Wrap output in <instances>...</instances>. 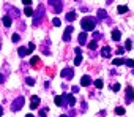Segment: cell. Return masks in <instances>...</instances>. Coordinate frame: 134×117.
Returning a JSON list of instances; mask_svg holds the SVG:
<instances>
[{
  "label": "cell",
  "mask_w": 134,
  "mask_h": 117,
  "mask_svg": "<svg viewBox=\"0 0 134 117\" xmlns=\"http://www.w3.org/2000/svg\"><path fill=\"white\" fill-rule=\"evenodd\" d=\"M0 82H5V78H3V74H0Z\"/></svg>",
  "instance_id": "cell-38"
},
{
  "label": "cell",
  "mask_w": 134,
  "mask_h": 117,
  "mask_svg": "<svg viewBox=\"0 0 134 117\" xmlns=\"http://www.w3.org/2000/svg\"><path fill=\"white\" fill-rule=\"evenodd\" d=\"M114 65L115 67H120V65H123V63H125V60H123V58H114Z\"/></svg>",
  "instance_id": "cell-18"
},
{
  "label": "cell",
  "mask_w": 134,
  "mask_h": 117,
  "mask_svg": "<svg viewBox=\"0 0 134 117\" xmlns=\"http://www.w3.org/2000/svg\"><path fill=\"white\" fill-rule=\"evenodd\" d=\"M79 43H80V44H85V43H87V33H85V32L79 35Z\"/></svg>",
  "instance_id": "cell-14"
},
{
  "label": "cell",
  "mask_w": 134,
  "mask_h": 117,
  "mask_svg": "<svg viewBox=\"0 0 134 117\" xmlns=\"http://www.w3.org/2000/svg\"><path fill=\"white\" fill-rule=\"evenodd\" d=\"M125 65L129 67V68H132L134 67V60H131V58H129V60H125Z\"/></svg>",
  "instance_id": "cell-26"
},
{
  "label": "cell",
  "mask_w": 134,
  "mask_h": 117,
  "mask_svg": "<svg viewBox=\"0 0 134 117\" xmlns=\"http://www.w3.org/2000/svg\"><path fill=\"white\" fill-rule=\"evenodd\" d=\"M98 16H100L101 19H103V17H106V16H107V13H106L104 10H98Z\"/></svg>",
  "instance_id": "cell-24"
},
{
  "label": "cell",
  "mask_w": 134,
  "mask_h": 117,
  "mask_svg": "<svg viewBox=\"0 0 134 117\" xmlns=\"http://www.w3.org/2000/svg\"><path fill=\"white\" fill-rule=\"evenodd\" d=\"M71 90H73L74 93H77V92H79V87H77V85H73V87H71Z\"/></svg>",
  "instance_id": "cell-35"
},
{
  "label": "cell",
  "mask_w": 134,
  "mask_h": 117,
  "mask_svg": "<svg viewBox=\"0 0 134 117\" xmlns=\"http://www.w3.org/2000/svg\"><path fill=\"white\" fill-rule=\"evenodd\" d=\"M63 40H65V41H69V40H71V37H69V35H63Z\"/></svg>",
  "instance_id": "cell-36"
},
{
  "label": "cell",
  "mask_w": 134,
  "mask_h": 117,
  "mask_svg": "<svg viewBox=\"0 0 134 117\" xmlns=\"http://www.w3.org/2000/svg\"><path fill=\"white\" fill-rule=\"evenodd\" d=\"M112 90H114V92H117V90H120V84H118V82H115V84L112 85Z\"/></svg>",
  "instance_id": "cell-31"
},
{
  "label": "cell",
  "mask_w": 134,
  "mask_h": 117,
  "mask_svg": "<svg viewBox=\"0 0 134 117\" xmlns=\"http://www.w3.org/2000/svg\"><path fill=\"white\" fill-rule=\"evenodd\" d=\"M2 114H3V109H2V106H0V117H2Z\"/></svg>",
  "instance_id": "cell-39"
},
{
  "label": "cell",
  "mask_w": 134,
  "mask_h": 117,
  "mask_svg": "<svg viewBox=\"0 0 134 117\" xmlns=\"http://www.w3.org/2000/svg\"><path fill=\"white\" fill-rule=\"evenodd\" d=\"M24 13H25V16H32V14H33V10H32L30 7H25V10H24Z\"/></svg>",
  "instance_id": "cell-22"
},
{
  "label": "cell",
  "mask_w": 134,
  "mask_h": 117,
  "mask_svg": "<svg viewBox=\"0 0 134 117\" xmlns=\"http://www.w3.org/2000/svg\"><path fill=\"white\" fill-rule=\"evenodd\" d=\"M60 117H68V115H66V114H62V115H60Z\"/></svg>",
  "instance_id": "cell-41"
},
{
  "label": "cell",
  "mask_w": 134,
  "mask_h": 117,
  "mask_svg": "<svg viewBox=\"0 0 134 117\" xmlns=\"http://www.w3.org/2000/svg\"><path fill=\"white\" fill-rule=\"evenodd\" d=\"M30 63H32V67H35V68H38V65H39V57H32V60H30Z\"/></svg>",
  "instance_id": "cell-11"
},
{
  "label": "cell",
  "mask_w": 134,
  "mask_h": 117,
  "mask_svg": "<svg viewBox=\"0 0 134 117\" xmlns=\"http://www.w3.org/2000/svg\"><path fill=\"white\" fill-rule=\"evenodd\" d=\"M95 85L98 87V89H101V87H103V79H96L95 81Z\"/></svg>",
  "instance_id": "cell-27"
},
{
  "label": "cell",
  "mask_w": 134,
  "mask_h": 117,
  "mask_svg": "<svg viewBox=\"0 0 134 117\" xmlns=\"http://www.w3.org/2000/svg\"><path fill=\"white\" fill-rule=\"evenodd\" d=\"M126 11H128V7H126V5H120V7H118V13H120V14L126 13Z\"/></svg>",
  "instance_id": "cell-20"
},
{
  "label": "cell",
  "mask_w": 134,
  "mask_h": 117,
  "mask_svg": "<svg viewBox=\"0 0 134 117\" xmlns=\"http://www.w3.org/2000/svg\"><path fill=\"white\" fill-rule=\"evenodd\" d=\"M120 37H121L120 30H117V28H115V30H112V38L115 40V41H118V40H120Z\"/></svg>",
  "instance_id": "cell-12"
},
{
  "label": "cell",
  "mask_w": 134,
  "mask_h": 117,
  "mask_svg": "<svg viewBox=\"0 0 134 117\" xmlns=\"http://www.w3.org/2000/svg\"><path fill=\"white\" fill-rule=\"evenodd\" d=\"M19 38H21V37H19L17 33H13V37H11V40H13L14 43H16V41H19Z\"/></svg>",
  "instance_id": "cell-29"
},
{
  "label": "cell",
  "mask_w": 134,
  "mask_h": 117,
  "mask_svg": "<svg viewBox=\"0 0 134 117\" xmlns=\"http://www.w3.org/2000/svg\"><path fill=\"white\" fill-rule=\"evenodd\" d=\"M101 52H103L104 57H109L110 55V48H109V46H104V48L101 49Z\"/></svg>",
  "instance_id": "cell-17"
},
{
  "label": "cell",
  "mask_w": 134,
  "mask_h": 117,
  "mask_svg": "<svg viewBox=\"0 0 134 117\" xmlns=\"http://www.w3.org/2000/svg\"><path fill=\"white\" fill-rule=\"evenodd\" d=\"M38 104H39V97H38V95H33V97L30 98V108H32V109H36Z\"/></svg>",
  "instance_id": "cell-5"
},
{
  "label": "cell",
  "mask_w": 134,
  "mask_h": 117,
  "mask_svg": "<svg viewBox=\"0 0 134 117\" xmlns=\"http://www.w3.org/2000/svg\"><path fill=\"white\" fill-rule=\"evenodd\" d=\"M11 22H13V21H11L10 16H3V25H5V27H10Z\"/></svg>",
  "instance_id": "cell-13"
},
{
  "label": "cell",
  "mask_w": 134,
  "mask_h": 117,
  "mask_svg": "<svg viewBox=\"0 0 134 117\" xmlns=\"http://www.w3.org/2000/svg\"><path fill=\"white\" fill-rule=\"evenodd\" d=\"M80 63H82V54H77L74 57V65L77 67V65H80Z\"/></svg>",
  "instance_id": "cell-15"
},
{
  "label": "cell",
  "mask_w": 134,
  "mask_h": 117,
  "mask_svg": "<svg viewBox=\"0 0 134 117\" xmlns=\"http://www.w3.org/2000/svg\"><path fill=\"white\" fill-rule=\"evenodd\" d=\"M27 84H28V85H33V84H35V79H33V78H27Z\"/></svg>",
  "instance_id": "cell-32"
},
{
  "label": "cell",
  "mask_w": 134,
  "mask_h": 117,
  "mask_svg": "<svg viewBox=\"0 0 134 117\" xmlns=\"http://www.w3.org/2000/svg\"><path fill=\"white\" fill-rule=\"evenodd\" d=\"M80 27H82L85 32H93L95 30V21L90 19V17H84L82 22H80Z\"/></svg>",
  "instance_id": "cell-1"
},
{
  "label": "cell",
  "mask_w": 134,
  "mask_h": 117,
  "mask_svg": "<svg viewBox=\"0 0 134 117\" xmlns=\"http://www.w3.org/2000/svg\"><path fill=\"white\" fill-rule=\"evenodd\" d=\"M46 111H48V109H43L41 112H39V117H46Z\"/></svg>",
  "instance_id": "cell-37"
},
{
  "label": "cell",
  "mask_w": 134,
  "mask_h": 117,
  "mask_svg": "<svg viewBox=\"0 0 134 117\" xmlns=\"http://www.w3.org/2000/svg\"><path fill=\"white\" fill-rule=\"evenodd\" d=\"M73 30H74V27H73V25H68V27H66V32H65V33H66V35H71V32H73Z\"/></svg>",
  "instance_id": "cell-28"
},
{
  "label": "cell",
  "mask_w": 134,
  "mask_h": 117,
  "mask_svg": "<svg viewBox=\"0 0 134 117\" xmlns=\"http://www.w3.org/2000/svg\"><path fill=\"white\" fill-rule=\"evenodd\" d=\"M90 82H92L90 76H82V79H80V85H84V87H87V85H90Z\"/></svg>",
  "instance_id": "cell-6"
},
{
  "label": "cell",
  "mask_w": 134,
  "mask_h": 117,
  "mask_svg": "<svg viewBox=\"0 0 134 117\" xmlns=\"http://www.w3.org/2000/svg\"><path fill=\"white\" fill-rule=\"evenodd\" d=\"M33 49H35V44H33V43H30V44H28V49H27V51H28V54H32Z\"/></svg>",
  "instance_id": "cell-30"
},
{
  "label": "cell",
  "mask_w": 134,
  "mask_h": 117,
  "mask_svg": "<svg viewBox=\"0 0 134 117\" xmlns=\"http://www.w3.org/2000/svg\"><path fill=\"white\" fill-rule=\"evenodd\" d=\"M96 46H98V44H96V41L93 40L92 43H88V49H92V51H93V49H96Z\"/></svg>",
  "instance_id": "cell-25"
},
{
  "label": "cell",
  "mask_w": 134,
  "mask_h": 117,
  "mask_svg": "<svg viewBox=\"0 0 134 117\" xmlns=\"http://www.w3.org/2000/svg\"><path fill=\"white\" fill-rule=\"evenodd\" d=\"M52 24H54V25H55V27H59V25H60V24H62V21H60V19H59V17H54V19H52Z\"/></svg>",
  "instance_id": "cell-23"
},
{
  "label": "cell",
  "mask_w": 134,
  "mask_h": 117,
  "mask_svg": "<svg viewBox=\"0 0 134 117\" xmlns=\"http://www.w3.org/2000/svg\"><path fill=\"white\" fill-rule=\"evenodd\" d=\"M22 3H24L25 7H30V5H32L33 2H32V0H24V2H22Z\"/></svg>",
  "instance_id": "cell-33"
},
{
  "label": "cell",
  "mask_w": 134,
  "mask_h": 117,
  "mask_svg": "<svg viewBox=\"0 0 134 117\" xmlns=\"http://www.w3.org/2000/svg\"><path fill=\"white\" fill-rule=\"evenodd\" d=\"M17 52H19V55H21V57H25V55L28 54L27 48H24V46H22V48H19V49H17Z\"/></svg>",
  "instance_id": "cell-16"
},
{
  "label": "cell",
  "mask_w": 134,
  "mask_h": 117,
  "mask_svg": "<svg viewBox=\"0 0 134 117\" xmlns=\"http://www.w3.org/2000/svg\"><path fill=\"white\" fill-rule=\"evenodd\" d=\"M63 103H65V98H63V95H57V97H55V104H57V106H63Z\"/></svg>",
  "instance_id": "cell-9"
},
{
  "label": "cell",
  "mask_w": 134,
  "mask_h": 117,
  "mask_svg": "<svg viewBox=\"0 0 134 117\" xmlns=\"http://www.w3.org/2000/svg\"><path fill=\"white\" fill-rule=\"evenodd\" d=\"M60 74H62L63 79H71L74 76V71H73V68H65V70H62Z\"/></svg>",
  "instance_id": "cell-3"
},
{
  "label": "cell",
  "mask_w": 134,
  "mask_h": 117,
  "mask_svg": "<svg viewBox=\"0 0 134 117\" xmlns=\"http://www.w3.org/2000/svg\"><path fill=\"white\" fill-rule=\"evenodd\" d=\"M125 48H126L128 51H129V49H131V41H129V40H128V41L125 43Z\"/></svg>",
  "instance_id": "cell-34"
},
{
  "label": "cell",
  "mask_w": 134,
  "mask_h": 117,
  "mask_svg": "<svg viewBox=\"0 0 134 117\" xmlns=\"http://www.w3.org/2000/svg\"><path fill=\"white\" fill-rule=\"evenodd\" d=\"M132 98H134V90H132V87H131V85H128V87H126V101H128V103H131V101H132Z\"/></svg>",
  "instance_id": "cell-4"
},
{
  "label": "cell",
  "mask_w": 134,
  "mask_h": 117,
  "mask_svg": "<svg viewBox=\"0 0 134 117\" xmlns=\"http://www.w3.org/2000/svg\"><path fill=\"white\" fill-rule=\"evenodd\" d=\"M115 114H118V115H123V114H125V108H121V106L115 108Z\"/></svg>",
  "instance_id": "cell-21"
},
{
  "label": "cell",
  "mask_w": 134,
  "mask_h": 117,
  "mask_svg": "<svg viewBox=\"0 0 134 117\" xmlns=\"http://www.w3.org/2000/svg\"><path fill=\"white\" fill-rule=\"evenodd\" d=\"M24 98H22V97H19V98H16V100L13 101V104H11V109H13V111H19L22 106H24Z\"/></svg>",
  "instance_id": "cell-2"
},
{
  "label": "cell",
  "mask_w": 134,
  "mask_h": 117,
  "mask_svg": "<svg viewBox=\"0 0 134 117\" xmlns=\"http://www.w3.org/2000/svg\"><path fill=\"white\" fill-rule=\"evenodd\" d=\"M63 98L69 103V106H74V104H76V98L73 95H63Z\"/></svg>",
  "instance_id": "cell-8"
},
{
  "label": "cell",
  "mask_w": 134,
  "mask_h": 117,
  "mask_svg": "<svg viewBox=\"0 0 134 117\" xmlns=\"http://www.w3.org/2000/svg\"><path fill=\"white\" fill-rule=\"evenodd\" d=\"M41 14H43V8H39V10H38V16L33 19V25H38V22L41 21Z\"/></svg>",
  "instance_id": "cell-10"
},
{
  "label": "cell",
  "mask_w": 134,
  "mask_h": 117,
  "mask_svg": "<svg viewBox=\"0 0 134 117\" xmlns=\"http://www.w3.org/2000/svg\"><path fill=\"white\" fill-rule=\"evenodd\" d=\"M66 19H68L69 22H73V21L76 19V13H74V11H71V13H68V14H66Z\"/></svg>",
  "instance_id": "cell-19"
},
{
  "label": "cell",
  "mask_w": 134,
  "mask_h": 117,
  "mask_svg": "<svg viewBox=\"0 0 134 117\" xmlns=\"http://www.w3.org/2000/svg\"><path fill=\"white\" fill-rule=\"evenodd\" d=\"M49 3H51V5H54L55 13H60V11H62V7H63L62 2H59V0H57V2H49Z\"/></svg>",
  "instance_id": "cell-7"
},
{
  "label": "cell",
  "mask_w": 134,
  "mask_h": 117,
  "mask_svg": "<svg viewBox=\"0 0 134 117\" xmlns=\"http://www.w3.org/2000/svg\"><path fill=\"white\" fill-rule=\"evenodd\" d=\"M25 117H35V115H33V114H27Z\"/></svg>",
  "instance_id": "cell-40"
}]
</instances>
